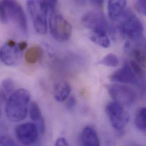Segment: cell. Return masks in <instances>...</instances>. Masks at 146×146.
Here are the masks:
<instances>
[{
	"label": "cell",
	"instance_id": "obj_1",
	"mask_svg": "<svg viewBox=\"0 0 146 146\" xmlns=\"http://www.w3.org/2000/svg\"><path fill=\"white\" fill-rule=\"evenodd\" d=\"M31 95L25 89L15 90L8 98L5 106L7 118L11 122H18L26 118L29 109Z\"/></svg>",
	"mask_w": 146,
	"mask_h": 146
},
{
	"label": "cell",
	"instance_id": "obj_2",
	"mask_svg": "<svg viewBox=\"0 0 146 146\" xmlns=\"http://www.w3.org/2000/svg\"><path fill=\"white\" fill-rule=\"evenodd\" d=\"M115 21L117 22V29L120 34L130 40L143 36L144 27L142 22L130 10L126 9Z\"/></svg>",
	"mask_w": 146,
	"mask_h": 146
},
{
	"label": "cell",
	"instance_id": "obj_3",
	"mask_svg": "<svg viewBox=\"0 0 146 146\" xmlns=\"http://www.w3.org/2000/svg\"><path fill=\"white\" fill-rule=\"evenodd\" d=\"M27 7L36 31L45 34L47 30V15L50 9L48 1H27Z\"/></svg>",
	"mask_w": 146,
	"mask_h": 146
},
{
	"label": "cell",
	"instance_id": "obj_4",
	"mask_svg": "<svg viewBox=\"0 0 146 146\" xmlns=\"http://www.w3.org/2000/svg\"><path fill=\"white\" fill-rule=\"evenodd\" d=\"M48 22L51 33L55 39L65 42L71 38L72 33L71 24L56 9L50 11Z\"/></svg>",
	"mask_w": 146,
	"mask_h": 146
},
{
	"label": "cell",
	"instance_id": "obj_5",
	"mask_svg": "<svg viewBox=\"0 0 146 146\" xmlns=\"http://www.w3.org/2000/svg\"><path fill=\"white\" fill-rule=\"evenodd\" d=\"M105 111L114 129L122 131L125 128L129 122L130 116L123 106L114 101L110 102L106 105Z\"/></svg>",
	"mask_w": 146,
	"mask_h": 146
},
{
	"label": "cell",
	"instance_id": "obj_6",
	"mask_svg": "<svg viewBox=\"0 0 146 146\" xmlns=\"http://www.w3.org/2000/svg\"><path fill=\"white\" fill-rule=\"evenodd\" d=\"M108 92L113 101L122 106H130L136 100L134 90L126 85H110L108 87Z\"/></svg>",
	"mask_w": 146,
	"mask_h": 146
},
{
	"label": "cell",
	"instance_id": "obj_7",
	"mask_svg": "<svg viewBox=\"0 0 146 146\" xmlns=\"http://www.w3.org/2000/svg\"><path fill=\"white\" fill-rule=\"evenodd\" d=\"M5 7L8 17L13 20L20 28L23 33L27 32L26 17L22 6L15 1H2L1 2Z\"/></svg>",
	"mask_w": 146,
	"mask_h": 146
},
{
	"label": "cell",
	"instance_id": "obj_8",
	"mask_svg": "<svg viewBox=\"0 0 146 146\" xmlns=\"http://www.w3.org/2000/svg\"><path fill=\"white\" fill-rule=\"evenodd\" d=\"M14 132L18 141L25 146L33 145L36 142L39 133L37 125L33 123L18 125L15 127Z\"/></svg>",
	"mask_w": 146,
	"mask_h": 146
},
{
	"label": "cell",
	"instance_id": "obj_9",
	"mask_svg": "<svg viewBox=\"0 0 146 146\" xmlns=\"http://www.w3.org/2000/svg\"><path fill=\"white\" fill-rule=\"evenodd\" d=\"M21 52L19 43L10 39L2 46L0 58L4 64L9 67H15L21 62Z\"/></svg>",
	"mask_w": 146,
	"mask_h": 146
},
{
	"label": "cell",
	"instance_id": "obj_10",
	"mask_svg": "<svg viewBox=\"0 0 146 146\" xmlns=\"http://www.w3.org/2000/svg\"><path fill=\"white\" fill-rule=\"evenodd\" d=\"M125 48L127 54L133 58V60L146 69V39L144 36L127 42Z\"/></svg>",
	"mask_w": 146,
	"mask_h": 146
},
{
	"label": "cell",
	"instance_id": "obj_11",
	"mask_svg": "<svg viewBox=\"0 0 146 146\" xmlns=\"http://www.w3.org/2000/svg\"><path fill=\"white\" fill-rule=\"evenodd\" d=\"M84 26L92 30V31H106L109 30V26L104 13L99 11H91L85 14L81 19Z\"/></svg>",
	"mask_w": 146,
	"mask_h": 146
},
{
	"label": "cell",
	"instance_id": "obj_12",
	"mask_svg": "<svg viewBox=\"0 0 146 146\" xmlns=\"http://www.w3.org/2000/svg\"><path fill=\"white\" fill-rule=\"evenodd\" d=\"M110 80L113 82L121 84L136 85L140 88V81L135 73L134 72L129 63H125L118 70L110 76Z\"/></svg>",
	"mask_w": 146,
	"mask_h": 146
},
{
	"label": "cell",
	"instance_id": "obj_13",
	"mask_svg": "<svg viewBox=\"0 0 146 146\" xmlns=\"http://www.w3.org/2000/svg\"><path fill=\"white\" fill-rule=\"evenodd\" d=\"M82 146H100V141L96 130L92 126L85 127L80 135Z\"/></svg>",
	"mask_w": 146,
	"mask_h": 146
},
{
	"label": "cell",
	"instance_id": "obj_14",
	"mask_svg": "<svg viewBox=\"0 0 146 146\" xmlns=\"http://www.w3.org/2000/svg\"><path fill=\"white\" fill-rule=\"evenodd\" d=\"M126 1H109L108 9L110 18L114 21L118 19L126 10Z\"/></svg>",
	"mask_w": 146,
	"mask_h": 146
},
{
	"label": "cell",
	"instance_id": "obj_15",
	"mask_svg": "<svg viewBox=\"0 0 146 146\" xmlns=\"http://www.w3.org/2000/svg\"><path fill=\"white\" fill-rule=\"evenodd\" d=\"M71 91L70 85L67 82L58 83L54 88L53 96L56 101L62 102L68 98Z\"/></svg>",
	"mask_w": 146,
	"mask_h": 146
},
{
	"label": "cell",
	"instance_id": "obj_16",
	"mask_svg": "<svg viewBox=\"0 0 146 146\" xmlns=\"http://www.w3.org/2000/svg\"><path fill=\"white\" fill-rule=\"evenodd\" d=\"M42 55V48L39 46H33L26 51L25 60L28 64H34L40 59Z\"/></svg>",
	"mask_w": 146,
	"mask_h": 146
},
{
	"label": "cell",
	"instance_id": "obj_17",
	"mask_svg": "<svg viewBox=\"0 0 146 146\" xmlns=\"http://www.w3.org/2000/svg\"><path fill=\"white\" fill-rule=\"evenodd\" d=\"M90 39L94 43L104 48H108L110 45V41L108 36V32L97 31H92Z\"/></svg>",
	"mask_w": 146,
	"mask_h": 146
},
{
	"label": "cell",
	"instance_id": "obj_18",
	"mask_svg": "<svg viewBox=\"0 0 146 146\" xmlns=\"http://www.w3.org/2000/svg\"><path fill=\"white\" fill-rule=\"evenodd\" d=\"M15 85L13 81L10 78H6L3 80L1 84V98L2 100L6 99V96L11 95L15 91Z\"/></svg>",
	"mask_w": 146,
	"mask_h": 146
},
{
	"label": "cell",
	"instance_id": "obj_19",
	"mask_svg": "<svg viewBox=\"0 0 146 146\" xmlns=\"http://www.w3.org/2000/svg\"><path fill=\"white\" fill-rule=\"evenodd\" d=\"M135 125L141 131H146V108H141L137 112Z\"/></svg>",
	"mask_w": 146,
	"mask_h": 146
},
{
	"label": "cell",
	"instance_id": "obj_20",
	"mask_svg": "<svg viewBox=\"0 0 146 146\" xmlns=\"http://www.w3.org/2000/svg\"><path fill=\"white\" fill-rule=\"evenodd\" d=\"M29 113L30 118L33 121L37 122V123L43 118L39 106L38 104L34 101L31 102L30 104Z\"/></svg>",
	"mask_w": 146,
	"mask_h": 146
},
{
	"label": "cell",
	"instance_id": "obj_21",
	"mask_svg": "<svg viewBox=\"0 0 146 146\" xmlns=\"http://www.w3.org/2000/svg\"><path fill=\"white\" fill-rule=\"evenodd\" d=\"M100 64L107 67H116L119 64V59L115 54L110 53L102 59Z\"/></svg>",
	"mask_w": 146,
	"mask_h": 146
},
{
	"label": "cell",
	"instance_id": "obj_22",
	"mask_svg": "<svg viewBox=\"0 0 146 146\" xmlns=\"http://www.w3.org/2000/svg\"><path fill=\"white\" fill-rule=\"evenodd\" d=\"M1 146H19L11 137L7 135H2L0 138Z\"/></svg>",
	"mask_w": 146,
	"mask_h": 146
},
{
	"label": "cell",
	"instance_id": "obj_23",
	"mask_svg": "<svg viewBox=\"0 0 146 146\" xmlns=\"http://www.w3.org/2000/svg\"><path fill=\"white\" fill-rule=\"evenodd\" d=\"M135 5L137 10L140 13L146 16V1H137Z\"/></svg>",
	"mask_w": 146,
	"mask_h": 146
},
{
	"label": "cell",
	"instance_id": "obj_24",
	"mask_svg": "<svg viewBox=\"0 0 146 146\" xmlns=\"http://www.w3.org/2000/svg\"><path fill=\"white\" fill-rule=\"evenodd\" d=\"M0 14H1L0 16H1V22L3 23H6L8 22L9 17L5 7L2 4H1L0 5Z\"/></svg>",
	"mask_w": 146,
	"mask_h": 146
},
{
	"label": "cell",
	"instance_id": "obj_25",
	"mask_svg": "<svg viewBox=\"0 0 146 146\" xmlns=\"http://www.w3.org/2000/svg\"><path fill=\"white\" fill-rule=\"evenodd\" d=\"M54 146H69V145L64 138L60 137L56 141Z\"/></svg>",
	"mask_w": 146,
	"mask_h": 146
},
{
	"label": "cell",
	"instance_id": "obj_26",
	"mask_svg": "<svg viewBox=\"0 0 146 146\" xmlns=\"http://www.w3.org/2000/svg\"><path fill=\"white\" fill-rule=\"evenodd\" d=\"M76 104V100L75 97L73 96H71L70 98H68V100L66 103V106L68 109H72L75 106Z\"/></svg>",
	"mask_w": 146,
	"mask_h": 146
},
{
	"label": "cell",
	"instance_id": "obj_27",
	"mask_svg": "<svg viewBox=\"0 0 146 146\" xmlns=\"http://www.w3.org/2000/svg\"><path fill=\"white\" fill-rule=\"evenodd\" d=\"M90 2H91V3L93 4L94 5H95L97 7H101V6H102V5L104 4V1H100V0L91 1Z\"/></svg>",
	"mask_w": 146,
	"mask_h": 146
},
{
	"label": "cell",
	"instance_id": "obj_28",
	"mask_svg": "<svg viewBox=\"0 0 146 146\" xmlns=\"http://www.w3.org/2000/svg\"><path fill=\"white\" fill-rule=\"evenodd\" d=\"M27 46V43L26 42H22L19 43V47L22 51L25 50Z\"/></svg>",
	"mask_w": 146,
	"mask_h": 146
},
{
	"label": "cell",
	"instance_id": "obj_29",
	"mask_svg": "<svg viewBox=\"0 0 146 146\" xmlns=\"http://www.w3.org/2000/svg\"><path fill=\"white\" fill-rule=\"evenodd\" d=\"M127 146H141L137 143H131L130 144L128 145Z\"/></svg>",
	"mask_w": 146,
	"mask_h": 146
}]
</instances>
